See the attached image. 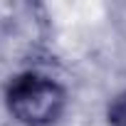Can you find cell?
Wrapping results in <instances>:
<instances>
[{"label":"cell","mask_w":126,"mask_h":126,"mask_svg":"<svg viewBox=\"0 0 126 126\" xmlns=\"http://www.w3.org/2000/svg\"><path fill=\"white\" fill-rule=\"evenodd\" d=\"M10 119L20 126H54L67 111L69 92L45 69H22L5 84L3 94Z\"/></svg>","instance_id":"obj_1"},{"label":"cell","mask_w":126,"mask_h":126,"mask_svg":"<svg viewBox=\"0 0 126 126\" xmlns=\"http://www.w3.org/2000/svg\"><path fill=\"white\" fill-rule=\"evenodd\" d=\"M106 119L111 126H126V89L111 99V104L106 109Z\"/></svg>","instance_id":"obj_2"}]
</instances>
